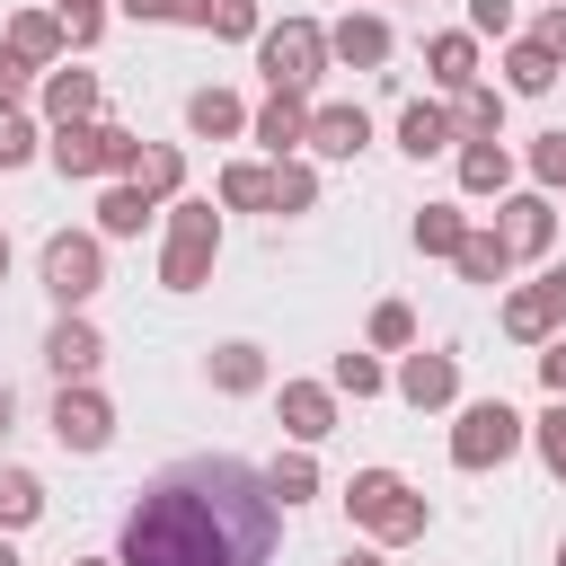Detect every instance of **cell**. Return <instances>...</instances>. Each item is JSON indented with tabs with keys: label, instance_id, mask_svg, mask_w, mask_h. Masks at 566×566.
<instances>
[{
	"label": "cell",
	"instance_id": "cell-16",
	"mask_svg": "<svg viewBox=\"0 0 566 566\" xmlns=\"http://www.w3.org/2000/svg\"><path fill=\"white\" fill-rule=\"evenodd\" d=\"M150 221H159V195L133 186V177H106V195H97V239H142Z\"/></svg>",
	"mask_w": 566,
	"mask_h": 566
},
{
	"label": "cell",
	"instance_id": "cell-31",
	"mask_svg": "<svg viewBox=\"0 0 566 566\" xmlns=\"http://www.w3.org/2000/svg\"><path fill=\"white\" fill-rule=\"evenodd\" d=\"M265 486H274V504H310V495H318V460H310V442H292V451L265 469Z\"/></svg>",
	"mask_w": 566,
	"mask_h": 566
},
{
	"label": "cell",
	"instance_id": "cell-46",
	"mask_svg": "<svg viewBox=\"0 0 566 566\" xmlns=\"http://www.w3.org/2000/svg\"><path fill=\"white\" fill-rule=\"evenodd\" d=\"M133 27H177V0H115Z\"/></svg>",
	"mask_w": 566,
	"mask_h": 566
},
{
	"label": "cell",
	"instance_id": "cell-8",
	"mask_svg": "<svg viewBox=\"0 0 566 566\" xmlns=\"http://www.w3.org/2000/svg\"><path fill=\"white\" fill-rule=\"evenodd\" d=\"M97 363H106L97 318H88V310H62V318L44 327V371H53V380H97Z\"/></svg>",
	"mask_w": 566,
	"mask_h": 566
},
{
	"label": "cell",
	"instance_id": "cell-23",
	"mask_svg": "<svg viewBox=\"0 0 566 566\" xmlns=\"http://www.w3.org/2000/svg\"><path fill=\"white\" fill-rule=\"evenodd\" d=\"M371 142V115L363 106H310V150L318 159H354Z\"/></svg>",
	"mask_w": 566,
	"mask_h": 566
},
{
	"label": "cell",
	"instance_id": "cell-40",
	"mask_svg": "<svg viewBox=\"0 0 566 566\" xmlns=\"http://www.w3.org/2000/svg\"><path fill=\"white\" fill-rule=\"evenodd\" d=\"M62 9V27H71V53H88L97 35H106V0H53Z\"/></svg>",
	"mask_w": 566,
	"mask_h": 566
},
{
	"label": "cell",
	"instance_id": "cell-19",
	"mask_svg": "<svg viewBox=\"0 0 566 566\" xmlns=\"http://www.w3.org/2000/svg\"><path fill=\"white\" fill-rule=\"evenodd\" d=\"M398 150L407 159H442V150H460V124H451V106H398Z\"/></svg>",
	"mask_w": 566,
	"mask_h": 566
},
{
	"label": "cell",
	"instance_id": "cell-42",
	"mask_svg": "<svg viewBox=\"0 0 566 566\" xmlns=\"http://www.w3.org/2000/svg\"><path fill=\"white\" fill-rule=\"evenodd\" d=\"M35 80H44V71H35V62H18V53L0 44V106H18V97H35Z\"/></svg>",
	"mask_w": 566,
	"mask_h": 566
},
{
	"label": "cell",
	"instance_id": "cell-43",
	"mask_svg": "<svg viewBox=\"0 0 566 566\" xmlns=\"http://www.w3.org/2000/svg\"><path fill=\"white\" fill-rule=\"evenodd\" d=\"M469 35H504L513 44V0H469Z\"/></svg>",
	"mask_w": 566,
	"mask_h": 566
},
{
	"label": "cell",
	"instance_id": "cell-4",
	"mask_svg": "<svg viewBox=\"0 0 566 566\" xmlns=\"http://www.w3.org/2000/svg\"><path fill=\"white\" fill-rule=\"evenodd\" d=\"M522 442H531V424H522L504 398H469V407L451 416V469H469V478H478V469H504Z\"/></svg>",
	"mask_w": 566,
	"mask_h": 566
},
{
	"label": "cell",
	"instance_id": "cell-51",
	"mask_svg": "<svg viewBox=\"0 0 566 566\" xmlns=\"http://www.w3.org/2000/svg\"><path fill=\"white\" fill-rule=\"evenodd\" d=\"M0 566H18V548H9V531H0Z\"/></svg>",
	"mask_w": 566,
	"mask_h": 566
},
{
	"label": "cell",
	"instance_id": "cell-24",
	"mask_svg": "<svg viewBox=\"0 0 566 566\" xmlns=\"http://www.w3.org/2000/svg\"><path fill=\"white\" fill-rule=\"evenodd\" d=\"M221 212H274V159H230L221 186H212Z\"/></svg>",
	"mask_w": 566,
	"mask_h": 566
},
{
	"label": "cell",
	"instance_id": "cell-38",
	"mask_svg": "<svg viewBox=\"0 0 566 566\" xmlns=\"http://www.w3.org/2000/svg\"><path fill=\"white\" fill-rule=\"evenodd\" d=\"M522 168H531V186H539V195H557V186H566V133H539Z\"/></svg>",
	"mask_w": 566,
	"mask_h": 566
},
{
	"label": "cell",
	"instance_id": "cell-26",
	"mask_svg": "<svg viewBox=\"0 0 566 566\" xmlns=\"http://www.w3.org/2000/svg\"><path fill=\"white\" fill-rule=\"evenodd\" d=\"M495 318H504V336H513V345H548V336H557V310H548V292H539V283L504 292V310H495Z\"/></svg>",
	"mask_w": 566,
	"mask_h": 566
},
{
	"label": "cell",
	"instance_id": "cell-2",
	"mask_svg": "<svg viewBox=\"0 0 566 566\" xmlns=\"http://www.w3.org/2000/svg\"><path fill=\"white\" fill-rule=\"evenodd\" d=\"M345 513H354L380 548H407V539L433 531V504H424L398 469H354V478H345Z\"/></svg>",
	"mask_w": 566,
	"mask_h": 566
},
{
	"label": "cell",
	"instance_id": "cell-36",
	"mask_svg": "<svg viewBox=\"0 0 566 566\" xmlns=\"http://www.w3.org/2000/svg\"><path fill=\"white\" fill-rule=\"evenodd\" d=\"M363 336H371V354H407V345H416V310H407V301H380Z\"/></svg>",
	"mask_w": 566,
	"mask_h": 566
},
{
	"label": "cell",
	"instance_id": "cell-35",
	"mask_svg": "<svg viewBox=\"0 0 566 566\" xmlns=\"http://www.w3.org/2000/svg\"><path fill=\"white\" fill-rule=\"evenodd\" d=\"M531 442H539V469L566 486V398H548V407L531 416Z\"/></svg>",
	"mask_w": 566,
	"mask_h": 566
},
{
	"label": "cell",
	"instance_id": "cell-27",
	"mask_svg": "<svg viewBox=\"0 0 566 566\" xmlns=\"http://www.w3.org/2000/svg\"><path fill=\"white\" fill-rule=\"evenodd\" d=\"M248 115H256V106H239L230 88H195V97H186V124H195L203 142H230V133H248Z\"/></svg>",
	"mask_w": 566,
	"mask_h": 566
},
{
	"label": "cell",
	"instance_id": "cell-47",
	"mask_svg": "<svg viewBox=\"0 0 566 566\" xmlns=\"http://www.w3.org/2000/svg\"><path fill=\"white\" fill-rule=\"evenodd\" d=\"M212 9H221V0H177V27H203V35H212Z\"/></svg>",
	"mask_w": 566,
	"mask_h": 566
},
{
	"label": "cell",
	"instance_id": "cell-29",
	"mask_svg": "<svg viewBox=\"0 0 566 566\" xmlns=\"http://www.w3.org/2000/svg\"><path fill=\"white\" fill-rule=\"evenodd\" d=\"M44 522V478L35 469H0V531H27Z\"/></svg>",
	"mask_w": 566,
	"mask_h": 566
},
{
	"label": "cell",
	"instance_id": "cell-33",
	"mask_svg": "<svg viewBox=\"0 0 566 566\" xmlns=\"http://www.w3.org/2000/svg\"><path fill=\"white\" fill-rule=\"evenodd\" d=\"M327 380H336V398H380V389H389L380 354H336V363H327Z\"/></svg>",
	"mask_w": 566,
	"mask_h": 566
},
{
	"label": "cell",
	"instance_id": "cell-17",
	"mask_svg": "<svg viewBox=\"0 0 566 566\" xmlns=\"http://www.w3.org/2000/svg\"><path fill=\"white\" fill-rule=\"evenodd\" d=\"M203 380H212L221 398H256V389H265V345H248V336L212 345V354H203Z\"/></svg>",
	"mask_w": 566,
	"mask_h": 566
},
{
	"label": "cell",
	"instance_id": "cell-9",
	"mask_svg": "<svg viewBox=\"0 0 566 566\" xmlns=\"http://www.w3.org/2000/svg\"><path fill=\"white\" fill-rule=\"evenodd\" d=\"M495 239H504V256L522 265V256H548V239H557V203L531 186V195H504L495 203Z\"/></svg>",
	"mask_w": 566,
	"mask_h": 566
},
{
	"label": "cell",
	"instance_id": "cell-45",
	"mask_svg": "<svg viewBox=\"0 0 566 566\" xmlns=\"http://www.w3.org/2000/svg\"><path fill=\"white\" fill-rule=\"evenodd\" d=\"M531 35H539V44H548V53H557V62H566V0H548V9H539V27H531Z\"/></svg>",
	"mask_w": 566,
	"mask_h": 566
},
{
	"label": "cell",
	"instance_id": "cell-32",
	"mask_svg": "<svg viewBox=\"0 0 566 566\" xmlns=\"http://www.w3.org/2000/svg\"><path fill=\"white\" fill-rule=\"evenodd\" d=\"M318 203V168L292 150V159H274V212H310Z\"/></svg>",
	"mask_w": 566,
	"mask_h": 566
},
{
	"label": "cell",
	"instance_id": "cell-10",
	"mask_svg": "<svg viewBox=\"0 0 566 566\" xmlns=\"http://www.w3.org/2000/svg\"><path fill=\"white\" fill-rule=\"evenodd\" d=\"M248 133L265 142V159H292V150H310V88H265V106L248 115Z\"/></svg>",
	"mask_w": 566,
	"mask_h": 566
},
{
	"label": "cell",
	"instance_id": "cell-54",
	"mask_svg": "<svg viewBox=\"0 0 566 566\" xmlns=\"http://www.w3.org/2000/svg\"><path fill=\"white\" fill-rule=\"evenodd\" d=\"M557 566H566V539H557Z\"/></svg>",
	"mask_w": 566,
	"mask_h": 566
},
{
	"label": "cell",
	"instance_id": "cell-3",
	"mask_svg": "<svg viewBox=\"0 0 566 566\" xmlns=\"http://www.w3.org/2000/svg\"><path fill=\"white\" fill-rule=\"evenodd\" d=\"M212 256H221V212H212V195H177V203H168L159 283H168V292H195V283H212Z\"/></svg>",
	"mask_w": 566,
	"mask_h": 566
},
{
	"label": "cell",
	"instance_id": "cell-1",
	"mask_svg": "<svg viewBox=\"0 0 566 566\" xmlns=\"http://www.w3.org/2000/svg\"><path fill=\"white\" fill-rule=\"evenodd\" d=\"M274 531H283V513H274L265 469L212 451V460H177L142 486L115 557L124 566H265Z\"/></svg>",
	"mask_w": 566,
	"mask_h": 566
},
{
	"label": "cell",
	"instance_id": "cell-12",
	"mask_svg": "<svg viewBox=\"0 0 566 566\" xmlns=\"http://www.w3.org/2000/svg\"><path fill=\"white\" fill-rule=\"evenodd\" d=\"M327 53H336L345 71H380V62L398 53V35H389V18H380V9H345V18L327 27Z\"/></svg>",
	"mask_w": 566,
	"mask_h": 566
},
{
	"label": "cell",
	"instance_id": "cell-18",
	"mask_svg": "<svg viewBox=\"0 0 566 566\" xmlns=\"http://www.w3.org/2000/svg\"><path fill=\"white\" fill-rule=\"evenodd\" d=\"M557 71H566V62H557L539 35H513V44H504V97H548Z\"/></svg>",
	"mask_w": 566,
	"mask_h": 566
},
{
	"label": "cell",
	"instance_id": "cell-25",
	"mask_svg": "<svg viewBox=\"0 0 566 566\" xmlns=\"http://www.w3.org/2000/svg\"><path fill=\"white\" fill-rule=\"evenodd\" d=\"M451 124H460V142H504V88L469 80V88L451 97Z\"/></svg>",
	"mask_w": 566,
	"mask_h": 566
},
{
	"label": "cell",
	"instance_id": "cell-14",
	"mask_svg": "<svg viewBox=\"0 0 566 566\" xmlns=\"http://www.w3.org/2000/svg\"><path fill=\"white\" fill-rule=\"evenodd\" d=\"M0 44H9L18 62H35V71H53V62L71 53V27H62V9H18V18L0 27Z\"/></svg>",
	"mask_w": 566,
	"mask_h": 566
},
{
	"label": "cell",
	"instance_id": "cell-39",
	"mask_svg": "<svg viewBox=\"0 0 566 566\" xmlns=\"http://www.w3.org/2000/svg\"><path fill=\"white\" fill-rule=\"evenodd\" d=\"M212 35H221V44H256V35H265L256 0H221V9H212Z\"/></svg>",
	"mask_w": 566,
	"mask_h": 566
},
{
	"label": "cell",
	"instance_id": "cell-7",
	"mask_svg": "<svg viewBox=\"0 0 566 566\" xmlns=\"http://www.w3.org/2000/svg\"><path fill=\"white\" fill-rule=\"evenodd\" d=\"M44 424H53V442H62V451H106V442H115V407H106V389H97V380H62Z\"/></svg>",
	"mask_w": 566,
	"mask_h": 566
},
{
	"label": "cell",
	"instance_id": "cell-20",
	"mask_svg": "<svg viewBox=\"0 0 566 566\" xmlns=\"http://www.w3.org/2000/svg\"><path fill=\"white\" fill-rule=\"evenodd\" d=\"M44 159L62 177H106V124H53L44 133Z\"/></svg>",
	"mask_w": 566,
	"mask_h": 566
},
{
	"label": "cell",
	"instance_id": "cell-5",
	"mask_svg": "<svg viewBox=\"0 0 566 566\" xmlns=\"http://www.w3.org/2000/svg\"><path fill=\"white\" fill-rule=\"evenodd\" d=\"M327 27L318 18H283V27H265L256 35V71H265V88H318L327 80Z\"/></svg>",
	"mask_w": 566,
	"mask_h": 566
},
{
	"label": "cell",
	"instance_id": "cell-44",
	"mask_svg": "<svg viewBox=\"0 0 566 566\" xmlns=\"http://www.w3.org/2000/svg\"><path fill=\"white\" fill-rule=\"evenodd\" d=\"M539 389H548V398H566V327L539 345Z\"/></svg>",
	"mask_w": 566,
	"mask_h": 566
},
{
	"label": "cell",
	"instance_id": "cell-49",
	"mask_svg": "<svg viewBox=\"0 0 566 566\" xmlns=\"http://www.w3.org/2000/svg\"><path fill=\"white\" fill-rule=\"evenodd\" d=\"M9 416H18V398H9V380H0V442H9Z\"/></svg>",
	"mask_w": 566,
	"mask_h": 566
},
{
	"label": "cell",
	"instance_id": "cell-13",
	"mask_svg": "<svg viewBox=\"0 0 566 566\" xmlns=\"http://www.w3.org/2000/svg\"><path fill=\"white\" fill-rule=\"evenodd\" d=\"M398 398H407V407H451V398H460V354L407 345V354H398Z\"/></svg>",
	"mask_w": 566,
	"mask_h": 566
},
{
	"label": "cell",
	"instance_id": "cell-6",
	"mask_svg": "<svg viewBox=\"0 0 566 566\" xmlns=\"http://www.w3.org/2000/svg\"><path fill=\"white\" fill-rule=\"evenodd\" d=\"M35 274H44V292H53L62 310H88L97 283H106V239H97V230H53L44 256H35Z\"/></svg>",
	"mask_w": 566,
	"mask_h": 566
},
{
	"label": "cell",
	"instance_id": "cell-30",
	"mask_svg": "<svg viewBox=\"0 0 566 566\" xmlns=\"http://www.w3.org/2000/svg\"><path fill=\"white\" fill-rule=\"evenodd\" d=\"M451 265H460V283H504V274H513V256H504V239H495V230H469Z\"/></svg>",
	"mask_w": 566,
	"mask_h": 566
},
{
	"label": "cell",
	"instance_id": "cell-21",
	"mask_svg": "<svg viewBox=\"0 0 566 566\" xmlns=\"http://www.w3.org/2000/svg\"><path fill=\"white\" fill-rule=\"evenodd\" d=\"M451 168H460V195H495V203L513 195V150L504 142H460Z\"/></svg>",
	"mask_w": 566,
	"mask_h": 566
},
{
	"label": "cell",
	"instance_id": "cell-50",
	"mask_svg": "<svg viewBox=\"0 0 566 566\" xmlns=\"http://www.w3.org/2000/svg\"><path fill=\"white\" fill-rule=\"evenodd\" d=\"M345 566H380V548H354V557H345Z\"/></svg>",
	"mask_w": 566,
	"mask_h": 566
},
{
	"label": "cell",
	"instance_id": "cell-48",
	"mask_svg": "<svg viewBox=\"0 0 566 566\" xmlns=\"http://www.w3.org/2000/svg\"><path fill=\"white\" fill-rule=\"evenodd\" d=\"M539 292H548V310H557V327H566V265H548V274H539Z\"/></svg>",
	"mask_w": 566,
	"mask_h": 566
},
{
	"label": "cell",
	"instance_id": "cell-15",
	"mask_svg": "<svg viewBox=\"0 0 566 566\" xmlns=\"http://www.w3.org/2000/svg\"><path fill=\"white\" fill-rule=\"evenodd\" d=\"M97 97H106V88H97V71H62V62H53V71L35 80L44 124H97Z\"/></svg>",
	"mask_w": 566,
	"mask_h": 566
},
{
	"label": "cell",
	"instance_id": "cell-34",
	"mask_svg": "<svg viewBox=\"0 0 566 566\" xmlns=\"http://www.w3.org/2000/svg\"><path fill=\"white\" fill-rule=\"evenodd\" d=\"M35 150H44V124L27 106H0V168H27Z\"/></svg>",
	"mask_w": 566,
	"mask_h": 566
},
{
	"label": "cell",
	"instance_id": "cell-52",
	"mask_svg": "<svg viewBox=\"0 0 566 566\" xmlns=\"http://www.w3.org/2000/svg\"><path fill=\"white\" fill-rule=\"evenodd\" d=\"M71 566H124V557H71Z\"/></svg>",
	"mask_w": 566,
	"mask_h": 566
},
{
	"label": "cell",
	"instance_id": "cell-28",
	"mask_svg": "<svg viewBox=\"0 0 566 566\" xmlns=\"http://www.w3.org/2000/svg\"><path fill=\"white\" fill-rule=\"evenodd\" d=\"M460 239H469V212L460 203H424L416 212V256H460Z\"/></svg>",
	"mask_w": 566,
	"mask_h": 566
},
{
	"label": "cell",
	"instance_id": "cell-41",
	"mask_svg": "<svg viewBox=\"0 0 566 566\" xmlns=\"http://www.w3.org/2000/svg\"><path fill=\"white\" fill-rule=\"evenodd\" d=\"M106 177H142V133L106 124Z\"/></svg>",
	"mask_w": 566,
	"mask_h": 566
},
{
	"label": "cell",
	"instance_id": "cell-37",
	"mask_svg": "<svg viewBox=\"0 0 566 566\" xmlns=\"http://www.w3.org/2000/svg\"><path fill=\"white\" fill-rule=\"evenodd\" d=\"M133 186H150V195H177V186H186V150H177V142H150Z\"/></svg>",
	"mask_w": 566,
	"mask_h": 566
},
{
	"label": "cell",
	"instance_id": "cell-11",
	"mask_svg": "<svg viewBox=\"0 0 566 566\" xmlns=\"http://www.w3.org/2000/svg\"><path fill=\"white\" fill-rule=\"evenodd\" d=\"M274 416H283L292 442L318 451V442L336 433V380H283V389H274Z\"/></svg>",
	"mask_w": 566,
	"mask_h": 566
},
{
	"label": "cell",
	"instance_id": "cell-53",
	"mask_svg": "<svg viewBox=\"0 0 566 566\" xmlns=\"http://www.w3.org/2000/svg\"><path fill=\"white\" fill-rule=\"evenodd\" d=\"M0 283H9V230H0Z\"/></svg>",
	"mask_w": 566,
	"mask_h": 566
},
{
	"label": "cell",
	"instance_id": "cell-22",
	"mask_svg": "<svg viewBox=\"0 0 566 566\" xmlns=\"http://www.w3.org/2000/svg\"><path fill=\"white\" fill-rule=\"evenodd\" d=\"M424 71H433V88H469L478 80V35L469 27H442V35H424Z\"/></svg>",
	"mask_w": 566,
	"mask_h": 566
}]
</instances>
